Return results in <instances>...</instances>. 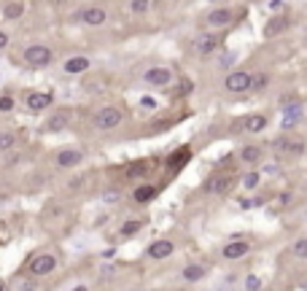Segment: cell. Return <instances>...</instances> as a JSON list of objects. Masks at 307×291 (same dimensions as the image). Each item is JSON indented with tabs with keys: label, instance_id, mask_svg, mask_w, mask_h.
Instances as JSON below:
<instances>
[{
	"label": "cell",
	"instance_id": "1",
	"mask_svg": "<svg viewBox=\"0 0 307 291\" xmlns=\"http://www.w3.org/2000/svg\"><path fill=\"white\" fill-rule=\"evenodd\" d=\"M121 121H124L121 108H116V105H105V108L97 111V116H94V127H97V129H116Z\"/></svg>",
	"mask_w": 307,
	"mask_h": 291
},
{
	"label": "cell",
	"instance_id": "2",
	"mask_svg": "<svg viewBox=\"0 0 307 291\" xmlns=\"http://www.w3.org/2000/svg\"><path fill=\"white\" fill-rule=\"evenodd\" d=\"M52 60H54V51L49 46L35 43V46H27L24 49V62L33 65V68H46V65H52Z\"/></svg>",
	"mask_w": 307,
	"mask_h": 291
},
{
	"label": "cell",
	"instance_id": "3",
	"mask_svg": "<svg viewBox=\"0 0 307 291\" xmlns=\"http://www.w3.org/2000/svg\"><path fill=\"white\" fill-rule=\"evenodd\" d=\"M226 92H232V95H243V92H251V73L245 70H235L229 73L226 81H224Z\"/></svg>",
	"mask_w": 307,
	"mask_h": 291
},
{
	"label": "cell",
	"instance_id": "4",
	"mask_svg": "<svg viewBox=\"0 0 307 291\" xmlns=\"http://www.w3.org/2000/svg\"><path fill=\"white\" fill-rule=\"evenodd\" d=\"M54 267H57V256H54V253H41V256H35L30 261V275L43 278V275H49V272H54Z\"/></svg>",
	"mask_w": 307,
	"mask_h": 291
},
{
	"label": "cell",
	"instance_id": "5",
	"mask_svg": "<svg viewBox=\"0 0 307 291\" xmlns=\"http://www.w3.org/2000/svg\"><path fill=\"white\" fill-rule=\"evenodd\" d=\"M24 102H27V111H33V114H43V111L52 108L54 97L49 92H30V95H24Z\"/></svg>",
	"mask_w": 307,
	"mask_h": 291
},
{
	"label": "cell",
	"instance_id": "6",
	"mask_svg": "<svg viewBox=\"0 0 307 291\" xmlns=\"http://www.w3.org/2000/svg\"><path fill=\"white\" fill-rule=\"evenodd\" d=\"M143 81H146L148 87H167V84L172 81V70H167V68H151V70H146Z\"/></svg>",
	"mask_w": 307,
	"mask_h": 291
},
{
	"label": "cell",
	"instance_id": "7",
	"mask_svg": "<svg viewBox=\"0 0 307 291\" xmlns=\"http://www.w3.org/2000/svg\"><path fill=\"white\" fill-rule=\"evenodd\" d=\"M175 253V243L172 240H154L148 246V256L151 259H167Z\"/></svg>",
	"mask_w": 307,
	"mask_h": 291
},
{
	"label": "cell",
	"instance_id": "8",
	"mask_svg": "<svg viewBox=\"0 0 307 291\" xmlns=\"http://www.w3.org/2000/svg\"><path fill=\"white\" fill-rule=\"evenodd\" d=\"M81 19H84V24H89V27H100L105 19H108V11L100 8V6H92V8H84V11H81Z\"/></svg>",
	"mask_w": 307,
	"mask_h": 291
},
{
	"label": "cell",
	"instance_id": "9",
	"mask_svg": "<svg viewBox=\"0 0 307 291\" xmlns=\"http://www.w3.org/2000/svg\"><path fill=\"white\" fill-rule=\"evenodd\" d=\"M235 22V11L232 8H216V11L208 14V24L210 27H226Z\"/></svg>",
	"mask_w": 307,
	"mask_h": 291
},
{
	"label": "cell",
	"instance_id": "10",
	"mask_svg": "<svg viewBox=\"0 0 307 291\" xmlns=\"http://www.w3.org/2000/svg\"><path fill=\"white\" fill-rule=\"evenodd\" d=\"M218 46H221V38H218L216 33H208V35H199L197 41V54H202V57H208V54H213Z\"/></svg>",
	"mask_w": 307,
	"mask_h": 291
},
{
	"label": "cell",
	"instance_id": "11",
	"mask_svg": "<svg viewBox=\"0 0 307 291\" xmlns=\"http://www.w3.org/2000/svg\"><path fill=\"white\" fill-rule=\"evenodd\" d=\"M81 159H84V154L79 151V148H65V151H60L57 154V167H75V165H81Z\"/></svg>",
	"mask_w": 307,
	"mask_h": 291
},
{
	"label": "cell",
	"instance_id": "12",
	"mask_svg": "<svg viewBox=\"0 0 307 291\" xmlns=\"http://www.w3.org/2000/svg\"><path fill=\"white\" fill-rule=\"evenodd\" d=\"M70 124V111H57L54 116H49V121L43 124L46 133H60V129H65Z\"/></svg>",
	"mask_w": 307,
	"mask_h": 291
},
{
	"label": "cell",
	"instance_id": "13",
	"mask_svg": "<svg viewBox=\"0 0 307 291\" xmlns=\"http://www.w3.org/2000/svg\"><path fill=\"white\" fill-rule=\"evenodd\" d=\"M248 253V243L245 240H232V243H226L224 251H221V256L229 259V261H235V259H243Z\"/></svg>",
	"mask_w": 307,
	"mask_h": 291
},
{
	"label": "cell",
	"instance_id": "14",
	"mask_svg": "<svg viewBox=\"0 0 307 291\" xmlns=\"http://www.w3.org/2000/svg\"><path fill=\"white\" fill-rule=\"evenodd\" d=\"M229 183H232V178H229V175H221V173H216V175H210L208 181H205V192H208V194H216V192H226V189H229Z\"/></svg>",
	"mask_w": 307,
	"mask_h": 291
},
{
	"label": "cell",
	"instance_id": "15",
	"mask_svg": "<svg viewBox=\"0 0 307 291\" xmlns=\"http://www.w3.org/2000/svg\"><path fill=\"white\" fill-rule=\"evenodd\" d=\"M264 127H267V116L264 114H251V116H245L243 119V129L245 133H264Z\"/></svg>",
	"mask_w": 307,
	"mask_h": 291
},
{
	"label": "cell",
	"instance_id": "16",
	"mask_svg": "<svg viewBox=\"0 0 307 291\" xmlns=\"http://www.w3.org/2000/svg\"><path fill=\"white\" fill-rule=\"evenodd\" d=\"M286 27H289V19H286V14L272 16V19L264 24V38H275V35H277V33H283Z\"/></svg>",
	"mask_w": 307,
	"mask_h": 291
},
{
	"label": "cell",
	"instance_id": "17",
	"mask_svg": "<svg viewBox=\"0 0 307 291\" xmlns=\"http://www.w3.org/2000/svg\"><path fill=\"white\" fill-rule=\"evenodd\" d=\"M89 65H92L89 57H70L68 62H65V73H70V76H75V73H86Z\"/></svg>",
	"mask_w": 307,
	"mask_h": 291
},
{
	"label": "cell",
	"instance_id": "18",
	"mask_svg": "<svg viewBox=\"0 0 307 291\" xmlns=\"http://www.w3.org/2000/svg\"><path fill=\"white\" fill-rule=\"evenodd\" d=\"M189 156H191L189 148H181V151H175V154H172V156L167 159V167H170L172 173H175V170H181V167H184V165L189 162Z\"/></svg>",
	"mask_w": 307,
	"mask_h": 291
},
{
	"label": "cell",
	"instance_id": "19",
	"mask_svg": "<svg viewBox=\"0 0 307 291\" xmlns=\"http://www.w3.org/2000/svg\"><path fill=\"white\" fill-rule=\"evenodd\" d=\"M157 186H154V183H143V186H138V189H135V202H151L154 200V197H157Z\"/></svg>",
	"mask_w": 307,
	"mask_h": 291
},
{
	"label": "cell",
	"instance_id": "20",
	"mask_svg": "<svg viewBox=\"0 0 307 291\" xmlns=\"http://www.w3.org/2000/svg\"><path fill=\"white\" fill-rule=\"evenodd\" d=\"M205 278V267L202 264H189L184 267V280H189V283H197V280Z\"/></svg>",
	"mask_w": 307,
	"mask_h": 291
},
{
	"label": "cell",
	"instance_id": "21",
	"mask_svg": "<svg viewBox=\"0 0 307 291\" xmlns=\"http://www.w3.org/2000/svg\"><path fill=\"white\" fill-rule=\"evenodd\" d=\"M240 159L253 165V162L262 159V148H259V146H243V148H240Z\"/></svg>",
	"mask_w": 307,
	"mask_h": 291
},
{
	"label": "cell",
	"instance_id": "22",
	"mask_svg": "<svg viewBox=\"0 0 307 291\" xmlns=\"http://www.w3.org/2000/svg\"><path fill=\"white\" fill-rule=\"evenodd\" d=\"M24 14V6L22 3H6L3 6V19H19V16H22Z\"/></svg>",
	"mask_w": 307,
	"mask_h": 291
},
{
	"label": "cell",
	"instance_id": "23",
	"mask_svg": "<svg viewBox=\"0 0 307 291\" xmlns=\"http://www.w3.org/2000/svg\"><path fill=\"white\" fill-rule=\"evenodd\" d=\"M140 227H143L140 221L130 219V221H124V224H121V234H124V237H132V234H135V232H140Z\"/></svg>",
	"mask_w": 307,
	"mask_h": 291
},
{
	"label": "cell",
	"instance_id": "24",
	"mask_svg": "<svg viewBox=\"0 0 307 291\" xmlns=\"http://www.w3.org/2000/svg\"><path fill=\"white\" fill-rule=\"evenodd\" d=\"M16 146V135L14 133H0V151H8V148Z\"/></svg>",
	"mask_w": 307,
	"mask_h": 291
},
{
	"label": "cell",
	"instance_id": "25",
	"mask_svg": "<svg viewBox=\"0 0 307 291\" xmlns=\"http://www.w3.org/2000/svg\"><path fill=\"white\" fill-rule=\"evenodd\" d=\"M283 116H302V102L291 100L289 105H283Z\"/></svg>",
	"mask_w": 307,
	"mask_h": 291
},
{
	"label": "cell",
	"instance_id": "26",
	"mask_svg": "<svg viewBox=\"0 0 307 291\" xmlns=\"http://www.w3.org/2000/svg\"><path fill=\"white\" fill-rule=\"evenodd\" d=\"M14 105H16V102H14L11 95H0V114H11Z\"/></svg>",
	"mask_w": 307,
	"mask_h": 291
},
{
	"label": "cell",
	"instance_id": "27",
	"mask_svg": "<svg viewBox=\"0 0 307 291\" xmlns=\"http://www.w3.org/2000/svg\"><path fill=\"white\" fill-rule=\"evenodd\" d=\"M259 181H262V175H259V173H245V178H243V186H245V189H256V186H259Z\"/></svg>",
	"mask_w": 307,
	"mask_h": 291
},
{
	"label": "cell",
	"instance_id": "28",
	"mask_svg": "<svg viewBox=\"0 0 307 291\" xmlns=\"http://www.w3.org/2000/svg\"><path fill=\"white\" fill-rule=\"evenodd\" d=\"M294 256H299V259L307 256V237H299L294 243Z\"/></svg>",
	"mask_w": 307,
	"mask_h": 291
},
{
	"label": "cell",
	"instance_id": "29",
	"mask_svg": "<svg viewBox=\"0 0 307 291\" xmlns=\"http://www.w3.org/2000/svg\"><path fill=\"white\" fill-rule=\"evenodd\" d=\"M148 6H151V0H132V14H146L148 11Z\"/></svg>",
	"mask_w": 307,
	"mask_h": 291
},
{
	"label": "cell",
	"instance_id": "30",
	"mask_svg": "<svg viewBox=\"0 0 307 291\" xmlns=\"http://www.w3.org/2000/svg\"><path fill=\"white\" fill-rule=\"evenodd\" d=\"M267 84H270V78H267L264 73H259V76H251V89H264Z\"/></svg>",
	"mask_w": 307,
	"mask_h": 291
},
{
	"label": "cell",
	"instance_id": "31",
	"mask_svg": "<svg viewBox=\"0 0 307 291\" xmlns=\"http://www.w3.org/2000/svg\"><path fill=\"white\" fill-rule=\"evenodd\" d=\"M148 170H151V167H148L146 162H138V165H132V167H130V175H132V178H135V175H146Z\"/></svg>",
	"mask_w": 307,
	"mask_h": 291
},
{
	"label": "cell",
	"instance_id": "32",
	"mask_svg": "<svg viewBox=\"0 0 307 291\" xmlns=\"http://www.w3.org/2000/svg\"><path fill=\"white\" fill-rule=\"evenodd\" d=\"M191 89H194V84H191V81H181V87H178L175 95H178V97H184V95H189Z\"/></svg>",
	"mask_w": 307,
	"mask_h": 291
},
{
	"label": "cell",
	"instance_id": "33",
	"mask_svg": "<svg viewBox=\"0 0 307 291\" xmlns=\"http://www.w3.org/2000/svg\"><path fill=\"white\" fill-rule=\"evenodd\" d=\"M140 102H143V108H157V100H154V97H148V95L143 97Z\"/></svg>",
	"mask_w": 307,
	"mask_h": 291
},
{
	"label": "cell",
	"instance_id": "34",
	"mask_svg": "<svg viewBox=\"0 0 307 291\" xmlns=\"http://www.w3.org/2000/svg\"><path fill=\"white\" fill-rule=\"evenodd\" d=\"M6 46H8V33H3V30H0V51H3Z\"/></svg>",
	"mask_w": 307,
	"mask_h": 291
},
{
	"label": "cell",
	"instance_id": "35",
	"mask_svg": "<svg viewBox=\"0 0 307 291\" xmlns=\"http://www.w3.org/2000/svg\"><path fill=\"white\" fill-rule=\"evenodd\" d=\"M119 200V192H108L105 194V202H116Z\"/></svg>",
	"mask_w": 307,
	"mask_h": 291
},
{
	"label": "cell",
	"instance_id": "36",
	"mask_svg": "<svg viewBox=\"0 0 307 291\" xmlns=\"http://www.w3.org/2000/svg\"><path fill=\"white\" fill-rule=\"evenodd\" d=\"M248 288H259V278H256V275L248 278Z\"/></svg>",
	"mask_w": 307,
	"mask_h": 291
},
{
	"label": "cell",
	"instance_id": "37",
	"mask_svg": "<svg viewBox=\"0 0 307 291\" xmlns=\"http://www.w3.org/2000/svg\"><path fill=\"white\" fill-rule=\"evenodd\" d=\"M73 291H86V286H75Z\"/></svg>",
	"mask_w": 307,
	"mask_h": 291
},
{
	"label": "cell",
	"instance_id": "38",
	"mask_svg": "<svg viewBox=\"0 0 307 291\" xmlns=\"http://www.w3.org/2000/svg\"><path fill=\"white\" fill-rule=\"evenodd\" d=\"M0 291H3V286H0Z\"/></svg>",
	"mask_w": 307,
	"mask_h": 291
}]
</instances>
